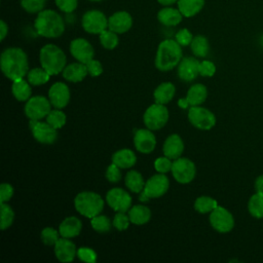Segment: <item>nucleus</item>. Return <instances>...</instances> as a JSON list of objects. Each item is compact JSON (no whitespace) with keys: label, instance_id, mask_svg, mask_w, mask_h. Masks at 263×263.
<instances>
[{"label":"nucleus","instance_id":"obj_14","mask_svg":"<svg viewBox=\"0 0 263 263\" xmlns=\"http://www.w3.org/2000/svg\"><path fill=\"white\" fill-rule=\"evenodd\" d=\"M107 203L116 212H126L132 204L130 195L121 188H113L106 195Z\"/></svg>","mask_w":263,"mask_h":263},{"label":"nucleus","instance_id":"obj_8","mask_svg":"<svg viewBox=\"0 0 263 263\" xmlns=\"http://www.w3.org/2000/svg\"><path fill=\"white\" fill-rule=\"evenodd\" d=\"M51 103L42 96H35L27 101L25 113L30 120H40L51 111Z\"/></svg>","mask_w":263,"mask_h":263},{"label":"nucleus","instance_id":"obj_13","mask_svg":"<svg viewBox=\"0 0 263 263\" xmlns=\"http://www.w3.org/2000/svg\"><path fill=\"white\" fill-rule=\"evenodd\" d=\"M30 127L33 137L42 144H51L55 141L58 133L48 122H41L39 120H30Z\"/></svg>","mask_w":263,"mask_h":263},{"label":"nucleus","instance_id":"obj_5","mask_svg":"<svg viewBox=\"0 0 263 263\" xmlns=\"http://www.w3.org/2000/svg\"><path fill=\"white\" fill-rule=\"evenodd\" d=\"M74 205L78 213L86 218H93L104 209V200L95 192H80L74 199Z\"/></svg>","mask_w":263,"mask_h":263},{"label":"nucleus","instance_id":"obj_30","mask_svg":"<svg viewBox=\"0 0 263 263\" xmlns=\"http://www.w3.org/2000/svg\"><path fill=\"white\" fill-rule=\"evenodd\" d=\"M11 90H12L14 98L21 102L28 101L32 93L31 86L29 85V83L27 81L24 80V78L14 80L12 83V86H11Z\"/></svg>","mask_w":263,"mask_h":263},{"label":"nucleus","instance_id":"obj_7","mask_svg":"<svg viewBox=\"0 0 263 263\" xmlns=\"http://www.w3.org/2000/svg\"><path fill=\"white\" fill-rule=\"evenodd\" d=\"M144 123L151 130L160 129L165 125L168 119V111L162 104L155 103L148 107L144 113Z\"/></svg>","mask_w":263,"mask_h":263},{"label":"nucleus","instance_id":"obj_25","mask_svg":"<svg viewBox=\"0 0 263 263\" xmlns=\"http://www.w3.org/2000/svg\"><path fill=\"white\" fill-rule=\"evenodd\" d=\"M137 157L135 153L129 149H121L116 151L112 155V162L120 168H128L135 165Z\"/></svg>","mask_w":263,"mask_h":263},{"label":"nucleus","instance_id":"obj_11","mask_svg":"<svg viewBox=\"0 0 263 263\" xmlns=\"http://www.w3.org/2000/svg\"><path fill=\"white\" fill-rule=\"evenodd\" d=\"M82 28L90 34H100L108 27L106 15L100 10H88L82 16Z\"/></svg>","mask_w":263,"mask_h":263},{"label":"nucleus","instance_id":"obj_35","mask_svg":"<svg viewBox=\"0 0 263 263\" xmlns=\"http://www.w3.org/2000/svg\"><path fill=\"white\" fill-rule=\"evenodd\" d=\"M217 206L218 202L210 196H200L194 202V209L200 214L211 213Z\"/></svg>","mask_w":263,"mask_h":263},{"label":"nucleus","instance_id":"obj_52","mask_svg":"<svg viewBox=\"0 0 263 263\" xmlns=\"http://www.w3.org/2000/svg\"><path fill=\"white\" fill-rule=\"evenodd\" d=\"M7 33H8V26L6 25V23L4 21H1L0 22V39H1V41L4 40Z\"/></svg>","mask_w":263,"mask_h":263},{"label":"nucleus","instance_id":"obj_37","mask_svg":"<svg viewBox=\"0 0 263 263\" xmlns=\"http://www.w3.org/2000/svg\"><path fill=\"white\" fill-rule=\"evenodd\" d=\"M46 122H48L55 129L61 128L66 123V115L60 109L51 110L46 116Z\"/></svg>","mask_w":263,"mask_h":263},{"label":"nucleus","instance_id":"obj_1","mask_svg":"<svg viewBox=\"0 0 263 263\" xmlns=\"http://www.w3.org/2000/svg\"><path fill=\"white\" fill-rule=\"evenodd\" d=\"M0 64L3 74L12 81L24 78L28 74V58L22 48H6L1 53Z\"/></svg>","mask_w":263,"mask_h":263},{"label":"nucleus","instance_id":"obj_19","mask_svg":"<svg viewBox=\"0 0 263 263\" xmlns=\"http://www.w3.org/2000/svg\"><path fill=\"white\" fill-rule=\"evenodd\" d=\"M200 62L192 57H186L181 60L178 66V75L184 81H192L199 74Z\"/></svg>","mask_w":263,"mask_h":263},{"label":"nucleus","instance_id":"obj_23","mask_svg":"<svg viewBox=\"0 0 263 263\" xmlns=\"http://www.w3.org/2000/svg\"><path fill=\"white\" fill-rule=\"evenodd\" d=\"M157 18L162 25L172 27V26H177L182 22L183 14L179 10V8L166 6L158 11Z\"/></svg>","mask_w":263,"mask_h":263},{"label":"nucleus","instance_id":"obj_24","mask_svg":"<svg viewBox=\"0 0 263 263\" xmlns=\"http://www.w3.org/2000/svg\"><path fill=\"white\" fill-rule=\"evenodd\" d=\"M82 228L81 221L76 217H68L60 224L59 232L62 237L71 238L77 236Z\"/></svg>","mask_w":263,"mask_h":263},{"label":"nucleus","instance_id":"obj_54","mask_svg":"<svg viewBox=\"0 0 263 263\" xmlns=\"http://www.w3.org/2000/svg\"><path fill=\"white\" fill-rule=\"evenodd\" d=\"M178 105L180 106V107H182L183 109H186L187 107H188V102H187V100H186V98H184V99H181V100H179V102H178Z\"/></svg>","mask_w":263,"mask_h":263},{"label":"nucleus","instance_id":"obj_18","mask_svg":"<svg viewBox=\"0 0 263 263\" xmlns=\"http://www.w3.org/2000/svg\"><path fill=\"white\" fill-rule=\"evenodd\" d=\"M133 26V17L126 11H117L108 18V28L117 33L123 34L127 32Z\"/></svg>","mask_w":263,"mask_h":263},{"label":"nucleus","instance_id":"obj_41","mask_svg":"<svg viewBox=\"0 0 263 263\" xmlns=\"http://www.w3.org/2000/svg\"><path fill=\"white\" fill-rule=\"evenodd\" d=\"M41 239L46 246H54L59 239V233L54 228L46 227L41 231Z\"/></svg>","mask_w":263,"mask_h":263},{"label":"nucleus","instance_id":"obj_51","mask_svg":"<svg viewBox=\"0 0 263 263\" xmlns=\"http://www.w3.org/2000/svg\"><path fill=\"white\" fill-rule=\"evenodd\" d=\"M254 188H255V192L263 193V175H260L256 178L254 183Z\"/></svg>","mask_w":263,"mask_h":263},{"label":"nucleus","instance_id":"obj_55","mask_svg":"<svg viewBox=\"0 0 263 263\" xmlns=\"http://www.w3.org/2000/svg\"><path fill=\"white\" fill-rule=\"evenodd\" d=\"M89 1H93V2H97V1H101V0H89Z\"/></svg>","mask_w":263,"mask_h":263},{"label":"nucleus","instance_id":"obj_16","mask_svg":"<svg viewBox=\"0 0 263 263\" xmlns=\"http://www.w3.org/2000/svg\"><path fill=\"white\" fill-rule=\"evenodd\" d=\"M48 98L55 109H63L67 106L70 100L69 87L63 82H55L49 88Z\"/></svg>","mask_w":263,"mask_h":263},{"label":"nucleus","instance_id":"obj_45","mask_svg":"<svg viewBox=\"0 0 263 263\" xmlns=\"http://www.w3.org/2000/svg\"><path fill=\"white\" fill-rule=\"evenodd\" d=\"M192 39H193V36H192L191 32L185 28L179 30L176 34V41L181 46H187V45L191 44Z\"/></svg>","mask_w":263,"mask_h":263},{"label":"nucleus","instance_id":"obj_4","mask_svg":"<svg viewBox=\"0 0 263 263\" xmlns=\"http://www.w3.org/2000/svg\"><path fill=\"white\" fill-rule=\"evenodd\" d=\"M39 60L42 68L50 75H57L66 67V54L54 44H46L40 49Z\"/></svg>","mask_w":263,"mask_h":263},{"label":"nucleus","instance_id":"obj_50","mask_svg":"<svg viewBox=\"0 0 263 263\" xmlns=\"http://www.w3.org/2000/svg\"><path fill=\"white\" fill-rule=\"evenodd\" d=\"M13 195V188L7 183H2L0 185V201L6 202Z\"/></svg>","mask_w":263,"mask_h":263},{"label":"nucleus","instance_id":"obj_36","mask_svg":"<svg viewBox=\"0 0 263 263\" xmlns=\"http://www.w3.org/2000/svg\"><path fill=\"white\" fill-rule=\"evenodd\" d=\"M100 42L106 49H113L118 44V36L117 33L109 30H104L102 33L99 34Z\"/></svg>","mask_w":263,"mask_h":263},{"label":"nucleus","instance_id":"obj_53","mask_svg":"<svg viewBox=\"0 0 263 263\" xmlns=\"http://www.w3.org/2000/svg\"><path fill=\"white\" fill-rule=\"evenodd\" d=\"M159 4L163 5V6H171L172 4L178 2V0H157Z\"/></svg>","mask_w":263,"mask_h":263},{"label":"nucleus","instance_id":"obj_10","mask_svg":"<svg viewBox=\"0 0 263 263\" xmlns=\"http://www.w3.org/2000/svg\"><path fill=\"white\" fill-rule=\"evenodd\" d=\"M210 223L216 231L227 233L234 227V218L227 209L218 205L210 214Z\"/></svg>","mask_w":263,"mask_h":263},{"label":"nucleus","instance_id":"obj_42","mask_svg":"<svg viewBox=\"0 0 263 263\" xmlns=\"http://www.w3.org/2000/svg\"><path fill=\"white\" fill-rule=\"evenodd\" d=\"M129 222H130V220H129L128 215L126 216L124 214V212H118L113 219V226L115 228H117L119 231H122V230L127 229Z\"/></svg>","mask_w":263,"mask_h":263},{"label":"nucleus","instance_id":"obj_29","mask_svg":"<svg viewBox=\"0 0 263 263\" xmlns=\"http://www.w3.org/2000/svg\"><path fill=\"white\" fill-rule=\"evenodd\" d=\"M128 217L133 224L143 225L150 220L151 212L147 206L138 204L128 210Z\"/></svg>","mask_w":263,"mask_h":263},{"label":"nucleus","instance_id":"obj_20","mask_svg":"<svg viewBox=\"0 0 263 263\" xmlns=\"http://www.w3.org/2000/svg\"><path fill=\"white\" fill-rule=\"evenodd\" d=\"M54 254L59 261L64 263L71 262L77 255L76 246L67 237L59 238L54 245Z\"/></svg>","mask_w":263,"mask_h":263},{"label":"nucleus","instance_id":"obj_46","mask_svg":"<svg viewBox=\"0 0 263 263\" xmlns=\"http://www.w3.org/2000/svg\"><path fill=\"white\" fill-rule=\"evenodd\" d=\"M58 8L64 12H72L78 5V0H54Z\"/></svg>","mask_w":263,"mask_h":263},{"label":"nucleus","instance_id":"obj_44","mask_svg":"<svg viewBox=\"0 0 263 263\" xmlns=\"http://www.w3.org/2000/svg\"><path fill=\"white\" fill-rule=\"evenodd\" d=\"M77 256L78 258L87 263H95L97 260V254L93 250L88 248H80L77 250Z\"/></svg>","mask_w":263,"mask_h":263},{"label":"nucleus","instance_id":"obj_12","mask_svg":"<svg viewBox=\"0 0 263 263\" xmlns=\"http://www.w3.org/2000/svg\"><path fill=\"white\" fill-rule=\"evenodd\" d=\"M195 173V164L188 158L179 157L173 162L172 174L175 180L181 184L190 183L194 179Z\"/></svg>","mask_w":263,"mask_h":263},{"label":"nucleus","instance_id":"obj_2","mask_svg":"<svg viewBox=\"0 0 263 263\" xmlns=\"http://www.w3.org/2000/svg\"><path fill=\"white\" fill-rule=\"evenodd\" d=\"M34 27L40 36L57 38L64 33L65 22L57 11L45 9L38 13L34 22Z\"/></svg>","mask_w":263,"mask_h":263},{"label":"nucleus","instance_id":"obj_38","mask_svg":"<svg viewBox=\"0 0 263 263\" xmlns=\"http://www.w3.org/2000/svg\"><path fill=\"white\" fill-rule=\"evenodd\" d=\"M91 226L92 228L101 233L104 232H108L111 229V222L109 220V218H107L106 216L103 215H97L93 218H91Z\"/></svg>","mask_w":263,"mask_h":263},{"label":"nucleus","instance_id":"obj_31","mask_svg":"<svg viewBox=\"0 0 263 263\" xmlns=\"http://www.w3.org/2000/svg\"><path fill=\"white\" fill-rule=\"evenodd\" d=\"M248 211L256 219L263 218V193L255 192L248 201Z\"/></svg>","mask_w":263,"mask_h":263},{"label":"nucleus","instance_id":"obj_33","mask_svg":"<svg viewBox=\"0 0 263 263\" xmlns=\"http://www.w3.org/2000/svg\"><path fill=\"white\" fill-rule=\"evenodd\" d=\"M125 185L133 192H142L145 187V182L143 177L137 171H129L125 176Z\"/></svg>","mask_w":263,"mask_h":263},{"label":"nucleus","instance_id":"obj_21","mask_svg":"<svg viewBox=\"0 0 263 263\" xmlns=\"http://www.w3.org/2000/svg\"><path fill=\"white\" fill-rule=\"evenodd\" d=\"M163 153L164 156L171 159H177L181 156L184 150V144L179 135H171L163 144Z\"/></svg>","mask_w":263,"mask_h":263},{"label":"nucleus","instance_id":"obj_32","mask_svg":"<svg viewBox=\"0 0 263 263\" xmlns=\"http://www.w3.org/2000/svg\"><path fill=\"white\" fill-rule=\"evenodd\" d=\"M190 46H191V50L194 53V55L198 57V58L206 57L210 51L209 41L202 35H197V36L193 37Z\"/></svg>","mask_w":263,"mask_h":263},{"label":"nucleus","instance_id":"obj_9","mask_svg":"<svg viewBox=\"0 0 263 263\" xmlns=\"http://www.w3.org/2000/svg\"><path fill=\"white\" fill-rule=\"evenodd\" d=\"M188 119L193 126L202 130H209L216 124V116L214 113L198 106H192L189 109Z\"/></svg>","mask_w":263,"mask_h":263},{"label":"nucleus","instance_id":"obj_28","mask_svg":"<svg viewBox=\"0 0 263 263\" xmlns=\"http://www.w3.org/2000/svg\"><path fill=\"white\" fill-rule=\"evenodd\" d=\"M175 86L171 82H163L159 84L154 90V100L155 103L165 105L168 103L175 96Z\"/></svg>","mask_w":263,"mask_h":263},{"label":"nucleus","instance_id":"obj_3","mask_svg":"<svg viewBox=\"0 0 263 263\" xmlns=\"http://www.w3.org/2000/svg\"><path fill=\"white\" fill-rule=\"evenodd\" d=\"M181 58V45L173 39H165L158 45L155 57V66L160 71H170L179 65Z\"/></svg>","mask_w":263,"mask_h":263},{"label":"nucleus","instance_id":"obj_34","mask_svg":"<svg viewBox=\"0 0 263 263\" xmlns=\"http://www.w3.org/2000/svg\"><path fill=\"white\" fill-rule=\"evenodd\" d=\"M28 81L32 85H41L49 80L50 74L43 68H34L28 72Z\"/></svg>","mask_w":263,"mask_h":263},{"label":"nucleus","instance_id":"obj_22","mask_svg":"<svg viewBox=\"0 0 263 263\" xmlns=\"http://www.w3.org/2000/svg\"><path fill=\"white\" fill-rule=\"evenodd\" d=\"M88 74L86 65L83 63H73L65 67L63 70V77L71 82H79Z\"/></svg>","mask_w":263,"mask_h":263},{"label":"nucleus","instance_id":"obj_15","mask_svg":"<svg viewBox=\"0 0 263 263\" xmlns=\"http://www.w3.org/2000/svg\"><path fill=\"white\" fill-rule=\"evenodd\" d=\"M71 54L80 63L87 64L93 59L95 50L91 44L83 38H76L70 43Z\"/></svg>","mask_w":263,"mask_h":263},{"label":"nucleus","instance_id":"obj_47","mask_svg":"<svg viewBox=\"0 0 263 263\" xmlns=\"http://www.w3.org/2000/svg\"><path fill=\"white\" fill-rule=\"evenodd\" d=\"M216 72V66L211 61H202L199 64V75L204 77H212Z\"/></svg>","mask_w":263,"mask_h":263},{"label":"nucleus","instance_id":"obj_26","mask_svg":"<svg viewBox=\"0 0 263 263\" xmlns=\"http://www.w3.org/2000/svg\"><path fill=\"white\" fill-rule=\"evenodd\" d=\"M178 8L185 17L197 14L204 6V0H178Z\"/></svg>","mask_w":263,"mask_h":263},{"label":"nucleus","instance_id":"obj_17","mask_svg":"<svg viewBox=\"0 0 263 263\" xmlns=\"http://www.w3.org/2000/svg\"><path fill=\"white\" fill-rule=\"evenodd\" d=\"M151 129L142 128L135 133L134 143L138 151L142 153H150L154 150L156 145V138Z\"/></svg>","mask_w":263,"mask_h":263},{"label":"nucleus","instance_id":"obj_49","mask_svg":"<svg viewBox=\"0 0 263 263\" xmlns=\"http://www.w3.org/2000/svg\"><path fill=\"white\" fill-rule=\"evenodd\" d=\"M86 65V68H87V71H88V74H90V76L92 77H97L99 75L102 74L103 72V67L101 65V63L97 60H91L89 61Z\"/></svg>","mask_w":263,"mask_h":263},{"label":"nucleus","instance_id":"obj_27","mask_svg":"<svg viewBox=\"0 0 263 263\" xmlns=\"http://www.w3.org/2000/svg\"><path fill=\"white\" fill-rule=\"evenodd\" d=\"M208 96L206 87L203 84L197 83L192 85L187 91L186 100L190 106H199L202 104Z\"/></svg>","mask_w":263,"mask_h":263},{"label":"nucleus","instance_id":"obj_48","mask_svg":"<svg viewBox=\"0 0 263 263\" xmlns=\"http://www.w3.org/2000/svg\"><path fill=\"white\" fill-rule=\"evenodd\" d=\"M120 167L117 166L115 163L112 162V164H110L106 171V178L108 179V181L112 182V183H116L119 182L121 179V173H120Z\"/></svg>","mask_w":263,"mask_h":263},{"label":"nucleus","instance_id":"obj_40","mask_svg":"<svg viewBox=\"0 0 263 263\" xmlns=\"http://www.w3.org/2000/svg\"><path fill=\"white\" fill-rule=\"evenodd\" d=\"M46 0H21V6L29 13H39L43 10Z\"/></svg>","mask_w":263,"mask_h":263},{"label":"nucleus","instance_id":"obj_6","mask_svg":"<svg viewBox=\"0 0 263 263\" xmlns=\"http://www.w3.org/2000/svg\"><path fill=\"white\" fill-rule=\"evenodd\" d=\"M170 182L164 174H157L152 176L146 183L139 199L147 201L149 198H157L162 196L168 189Z\"/></svg>","mask_w":263,"mask_h":263},{"label":"nucleus","instance_id":"obj_43","mask_svg":"<svg viewBox=\"0 0 263 263\" xmlns=\"http://www.w3.org/2000/svg\"><path fill=\"white\" fill-rule=\"evenodd\" d=\"M172 166H173V162L171 161V158L166 156L159 157L154 161V167L160 174H165L172 171Z\"/></svg>","mask_w":263,"mask_h":263},{"label":"nucleus","instance_id":"obj_39","mask_svg":"<svg viewBox=\"0 0 263 263\" xmlns=\"http://www.w3.org/2000/svg\"><path fill=\"white\" fill-rule=\"evenodd\" d=\"M14 219V213L12 209L5 202H1V229L8 228Z\"/></svg>","mask_w":263,"mask_h":263}]
</instances>
